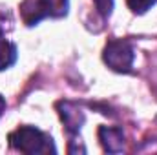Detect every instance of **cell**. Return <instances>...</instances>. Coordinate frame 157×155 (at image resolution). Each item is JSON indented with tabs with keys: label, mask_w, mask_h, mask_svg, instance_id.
Wrapping results in <instances>:
<instances>
[{
	"label": "cell",
	"mask_w": 157,
	"mask_h": 155,
	"mask_svg": "<svg viewBox=\"0 0 157 155\" xmlns=\"http://www.w3.org/2000/svg\"><path fill=\"white\" fill-rule=\"evenodd\" d=\"M104 62L108 64V68H112L117 73H130L133 68V46L132 42L126 39H112L102 53Z\"/></svg>",
	"instance_id": "obj_3"
},
{
	"label": "cell",
	"mask_w": 157,
	"mask_h": 155,
	"mask_svg": "<svg viewBox=\"0 0 157 155\" xmlns=\"http://www.w3.org/2000/svg\"><path fill=\"white\" fill-rule=\"evenodd\" d=\"M9 144L13 150L22 152L28 155L35 153H55L57 148L53 144V139L46 133H42L35 126H20L18 130L9 133Z\"/></svg>",
	"instance_id": "obj_1"
},
{
	"label": "cell",
	"mask_w": 157,
	"mask_h": 155,
	"mask_svg": "<svg viewBox=\"0 0 157 155\" xmlns=\"http://www.w3.org/2000/svg\"><path fill=\"white\" fill-rule=\"evenodd\" d=\"M4 110H6V99L0 95V117H2V113H4Z\"/></svg>",
	"instance_id": "obj_9"
},
{
	"label": "cell",
	"mask_w": 157,
	"mask_h": 155,
	"mask_svg": "<svg viewBox=\"0 0 157 155\" xmlns=\"http://www.w3.org/2000/svg\"><path fill=\"white\" fill-rule=\"evenodd\" d=\"M57 110H59V115L64 122V128L68 131V135L71 137V141H75V135L80 131L86 117L84 112L78 108L75 102H70V100H60L57 102Z\"/></svg>",
	"instance_id": "obj_4"
},
{
	"label": "cell",
	"mask_w": 157,
	"mask_h": 155,
	"mask_svg": "<svg viewBox=\"0 0 157 155\" xmlns=\"http://www.w3.org/2000/svg\"><path fill=\"white\" fill-rule=\"evenodd\" d=\"M93 2H95L97 11L102 17H110L112 15V11H113V0H93Z\"/></svg>",
	"instance_id": "obj_8"
},
{
	"label": "cell",
	"mask_w": 157,
	"mask_h": 155,
	"mask_svg": "<svg viewBox=\"0 0 157 155\" xmlns=\"http://www.w3.org/2000/svg\"><path fill=\"white\" fill-rule=\"evenodd\" d=\"M17 62V46L6 39H0V71L11 68Z\"/></svg>",
	"instance_id": "obj_6"
},
{
	"label": "cell",
	"mask_w": 157,
	"mask_h": 155,
	"mask_svg": "<svg viewBox=\"0 0 157 155\" xmlns=\"http://www.w3.org/2000/svg\"><path fill=\"white\" fill-rule=\"evenodd\" d=\"M99 141L108 153H119L124 150V131L113 126H101L99 128Z\"/></svg>",
	"instance_id": "obj_5"
},
{
	"label": "cell",
	"mask_w": 157,
	"mask_h": 155,
	"mask_svg": "<svg viewBox=\"0 0 157 155\" xmlns=\"http://www.w3.org/2000/svg\"><path fill=\"white\" fill-rule=\"evenodd\" d=\"M68 7L70 0H24L20 4V15L26 26H35L46 17H66Z\"/></svg>",
	"instance_id": "obj_2"
},
{
	"label": "cell",
	"mask_w": 157,
	"mask_h": 155,
	"mask_svg": "<svg viewBox=\"0 0 157 155\" xmlns=\"http://www.w3.org/2000/svg\"><path fill=\"white\" fill-rule=\"evenodd\" d=\"M155 2H157V0H126L128 7H130L133 13H137V15L146 13L152 6H155Z\"/></svg>",
	"instance_id": "obj_7"
}]
</instances>
